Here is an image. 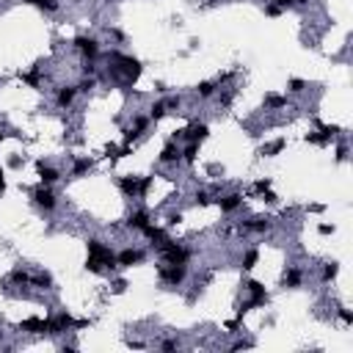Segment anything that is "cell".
<instances>
[{"instance_id": "1", "label": "cell", "mask_w": 353, "mask_h": 353, "mask_svg": "<svg viewBox=\"0 0 353 353\" xmlns=\"http://www.w3.org/2000/svg\"><path fill=\"white\" fill-rule=\"evenodd\" d=\"M86 249H88L86 270H91V273H105V270L119 268V265H116V254H113V249H110V246H105L102 240L88 238Z\"/></svg>"}, {"instance_id": "2", "label": "cell", "mask_w": 353, "mask_h": 353, "mask_svg": "<svg viewBox=\"0 0 353 353\" xmlns=\"http://www.w3.org/2000/svg\"><path fill=\"white\" fill-rule=\"evenodd\" d=\"M108 61H113V64H116L113 69H119V72L125 75L127 83H135V80L141 78V72H144V67H141L138 58H133V55H122L119 50H110V52H108Z\"/></svg>"}, {"instance_id": "3", "label": "cell", "mask_w": 353, "mask_h": 353, "mask_svg": "<svg viewBox=\"0 0 353 353\" xmlns=\"http://www.w3.org/2000/svg\"><path fill=\"white\" fill-rule=\"evenodd\" d=\"M157 276H160L163 284L168 287H180L188 279V265H157Z\"/></svg>"}, {"instance_id": "4", "label": "cell", "mask_w": 353, "mask_h": 353, "mask_svg": "<svg viewBox=\"0 0 353 353\" xmlns=\"http://www.w3.org/2000/svg\"><path fill=\"white\" fill-rule=\"evenodd\" d=\"M31 196H33V204L47 210V213H52V210L58 207V196L50 191V185H42V182H39V185L31 191Z\"/></svg>"}, {"instance_id": "5", "label": "cell", "mask_w": 353, "mask_h": 353, "mask_svg": "<svg viewBox=\"0 0 353 353\" xmlns=\"http://www.w3.org/2000/svg\"><path fill=\"white\" fill-rule=\"evenodd\" d=\"M160 254H163V260H166L168 265H188V260H191V251L182 249L180 243H174V240H168V243L163 246Z\"/></svg>"}, {"instance_id": "6", "label": "cell", "mask_w": 353, "mask_h": 353, "mask_svg": "<svg viewBox=\"0 0 353 353\" xmlns=\"http://www.w3.org/2000/svg\"><path fill=\"white\" fill-rule=\"evenodd\" d=\"M75 47L86 55V61H97L99 52H102L99 42H97V39H91V36H75Z\"/></svg>"}, {"instance_id": "7", "label": "cell", "mask_w": 353, "mask_h": 353, "mask_svg": "<svg viewBox=\"0 0 353 353\" xmlns=\"http://www.w3.org/2000/svg\"><path fill=\"white\" fill-rule=\"evenodd\" d=\"M207 135H210V127L204 125V122H193V125L182 127V138L191 141V144H202Z\"/></svg>"}, {"instance_id": "8", "label": "cell", "mask_w": 353, "mask_h": 353, "mask_svg": "<svg viewBox=\"0 0 353 353\" xmlns=\"http://www.w3.org/2000/svg\"><path fill=\"white\" fill-rule=\"evenodd\" d=\"M144 257H146V251H141V249H125L116 254V265L119 268H133V265L144 262Z\"/></svg>"}, {"instance_id": "9", "label": "cell", "mask_w": 353, "mask_h": 353, "mask_svg": "<svg viewBox=\"0 0 353 353\" xmlns=\"http://www.w3.org/2000/svg\"><path fill=\"white\" fill-rule=\"evenodd\" d=\"M119 191L130 199H138L141 196V177H133V174L119 177Z\"/></svg>"}, {"instance_id": "10", "label": "cell", "mask_w": 353, "mask_h": 353, "mask_svg": "<svg viewBox=\"0 0 353 353\" xmlns=\"http://www.w3.org/2000/svg\"><path fill=\"white\" fill-rule=\"evenodd\" d=\"M157 160H160L163 166H171V163H180L182 160V149L177 146V141H168V144L163 146L160 155H157Z\"/></svg>"}, {"instance_id": "11", "label": "cell", "mask_w": 353, "mask_h": 353, "mask_svg": "<svg viewBox=\"0 0 353 353\" xmlns=\"http://www.w3.org/2000/svg\"><path fill=\"white\" fill-rule=\"evenodd\" d=\"M36 174H39V182H42V185H52V182L61 180V171H58L55 166H47L44 160L36 163Z\"/></svg>"}, {"instance_id": "12", "label": "cell", "mask_w": 353, "mask_h": 353, "mask_svg": "<svg viewBox=\"0 0 353 353\" xmlns=\"http://www.w3.org/2000/svg\"><path fill=\"white\" fill-rule=\"evenodd\" d=\"M246 290L251 292V301L257 304V307H262V304H268V290H265V284L262 281H257V279H249L246 281Z\"/></svg>"}, {"instance_id": "13", "label": "cell", "mask_w": 353, "mask_h": 353, "mask_svg": "<svg viewBox=\"0 0 353 353\" xmlns=\"http://www.w3.org/2000/svg\"><path fill=\"white\" fill-rule=\"evenodd\" d=\"M141 232H144V234H146V238H149V240H152V246H155V249H157V251H160V249H163V246H166V243H168V234H166V229H157V226H152V223H146V226H144V229H141Z\"/></svg>"}, {"instance_id": "14", "label": "cell", "mask_w": 353, "mask_h": 353, "mask_svg": "<svg viewBox=\"0 0 353 353\" xmlns=\"http://www.w3.org/2000/svg\"><path fill=\"white\" fill-rule=\"evenodd\" d=\"M78 94H80L78 86H61L55 91V105H58V108H69V105L75 102V97H78Z\"/></svg>"}, {"instance_id": "15", "label": "cell", "mask_w": 353, "mask_h": 353, "mask_svg": "<svg viewBox=\"0 0 353 353\" xmlns=\"http://www.w3.org/2000/svg\"><path fill=\"white\" fill-rule=\"evenodd\" d=\"M270 226H273V221H270L268 215H254V218L243 221V229H246V232H268Z\"/></svg>"}, {"instance_id": "16", "label": "cell", "mask_w": 353, "mask_h": 353, "mask_svg": "<svg viewBox=\"0 0 353 353\" xmlns=\"http://www.w3.org/2000/svg\"><path fill=\"white\" fill-rule=\"evenodd\" d=\"M20 331H28V334H47V317H28V320L20 323Z\"/></svg>"}, {"instance_id": "17", "label": "cell", "mask_w": 353, "mask_h": 353, "mask_svg": "<svg viewBox=\"0 0 353 353\" xmlns=\"http://www.w3.org/2000/svg\"><path fill=\"white\" fill-rule=\"evenodd\" d=\"M243 204V193H226L223 199H218V207H221V213H234V210Z\"/></svg>"}, {"instance_id": "18", "label": "cell", "mask_w": 353, "mask_h": 353, "mask_svg": "<svg viewBox=\"0 0 353 353\" xmlns=\"http://www.w3.org/2000/svg\"><path fill=\"white\" fill-rule=\"evenodd\" d=\"M301 281H304V270L301 268H287V273H284V287H290V290H296V287H301Z\"/></svg>"}, {"instance_id": "19", "label": "cell", "mask_w": 353, "mask_h": 353, "mask_svg": "<svg viewBox=\"0 0 353 353\" xmlns=\"http://www.w3.org/2000/svg\"><path fill=\"white\" fill-rule=\"evenodd\" d=\"M146 223H149V213H146V210H135L130 218H127V226H130V229H138V232L146 226Z\"/></svg>"}, {"instance_id": "20", "label": "cell", "mask_w": 353, "mask_h": 353, "mask_svg": "<svg viewBox=\"0 0 353 353\" xmlns=\"http://www.w3.org/2000/svg\"><path fill=\"white\" fill-rule=\"evenodd\" d=\"M265 108H270V110L287 108V97H281V94H265Z\"/></svg>"}, {"instance_id": "21", "label": "cell", "mask_w": 353, "mask_h": 353, "mask_svg": "<svg viewBox=\"0 0 353 353\" xmlns=\"http://www.w3.org/2000/svg\"><path fill=\"white\" fill-rule=\"evenodd\" d=\"M9 281H11V284H31V276H28L25 268H20V265H17V268L9 273Z\"/></svg>"}, {"instance_id": "22", "label": "cell", "mask_w": 353, "mask_h": 353, "mask_svg": "<svg viewBox=\"0 0 353 353\" xmlns=\"http://www.w3.org/2000/svg\"><path fill=\"white\" fill-rule=\"evenodd\" d=\"M257 262H260V251H257V249H249V251L243 254V260H240V268H243V270H251Z\"/></svg>"}, {"instance_id": "23", "label": "cell", "mask_w": 353, "mask_h": 353, "mask_svg": "<svg viewBox=\"0 0 353 353\" xmlns=\"http://www.w3.org/2000/svg\"><path fill=\"white\" fill-rule=\"evenodd\" d=\"M284 146H287V141H284V138H276L273 144L262 146V155H265V157H273V155H279V152L284 149Z\"/></svg>"}, {"instance_id": "24", "label": "cell", "mask_w": 353, "mask_h": 353, "mask_svg": "<svg viewBox=\"0 0 353 353\" xmlns=\"http://www.w3.org/2000/svg\"><path fill=\"white\" fill-rule=\"evenodd\" d=\"M196 94H199L202 99H210V97L215 94V83H213V80H202V83L196 86Z\"/></svg>"}, {"instance_id": "25", "label": "cell", "mask_w": 353, "mask_h": 353, "mask_svg": "<svg viewBox=\"0 0 353 353\" xmlns=\"http://www.w3.org/2000/svg\"><path fill=\"white\" fill-rule=\"evenodd\" d=\"M31 284L33 287H42V290H50V287H52V276L50 273H36V276H31Z\"/></svg>"}, {"instance_id": "26", "label": "cell", "mask_w": 353, "mask_h": 353, "mask_svg": "<svg viewBox=\"0 0 353 353\" xmlns=\"http://www.w3.org/2000/svg\"><path fill=\"white\" fill-rule=\"evenodd\" d=\"M91 166H94V163L88 160V157H78V160H75V166H72V177H83Z\"/></svg>"}, {"instance_id": "27", "label": "cell", "mask_w": 353, "mask_h": 353, "mask_svg": "<svg viewBox=\"0 0 353 353\" xmlns=\"http://www.w3.org/2000/svg\"><path fill=\"white\" fill-rule=\"evenodd\" d=\"M166 113H168V105H166V102H155V105L149 108V119H152V122H160Z\"/></svg>"}, {"instance_id": "28", "label": "cell", "mask_w": 353, "mask_h": 353, "mask_svg": "<svg viewBox=\"0 0 353 353\" xmlns=\"http://www.w3.org/2000/svg\"><path fill=\"white\" fill-rule=\"evenodd\" d=\"M196 155H199V144H191V141H188V146L182 149V160L191 166V163H196Z\"/></svg>"}, {"instance_id": "29", "label": "cell", "mask_w": 353, "mask_h": 353, "mask_svg": "<svg viewBox=\"0 0 353 353\" xmlns=\"http://www.w3.org/2000/svg\"><path fill=\"white\" fill-rule=\"evenodd\" d=\"M337 273H339V262H326L323 265V281L337 279Z\"/></svg>"}, {"instance_id": "30", "label": "cell", "mask_w": 353, "mask_h": 353, "mask_svg": "<svg viewBox=\"0 0 353 353\" xmlns=\"http://www.w3.org/2000/svg\"><path fill=\"white\" fill-rule=\"evenodd\" d=\"M33 3H36L42 11H47V14H55V11L61 9V3H58V0H33Z\"/></svg>"}, {"instance_id": "31", "label": "cell", "mask_w": 353, "mask_h": 353, "mask_svg": "<svg viewBox=\"0 0 353 353\" xmlns=\"http://www.w3.org/2000/svg\"><path fill=\"white\" fill-rule=\"evenodd\" d=\"M91 88H97V78H94V75H86V78H83V80H80V83H78V91L88 94V91H91Z\"/></svg>"}, {"instance_id": "32", "label": "cell", "mask_w": 353, "mask_h": 353, "mask_svg": "<svg viewBox=\"0 0 353 353\" xmlns=\"http://www.w3.org/2000/svg\"><path fill=\"white\" fill-rule=\"evenodd\" d=\"M287 88H290L292 94H301L304 88H307V80H301V78H290V83H287Z\"/></svg>"}, {"instance_id": "33", "label": "cell", "mask_w": 353, "mask_h": 353, "mask_svg": "<svg viewBox=\"0 0 353 353\" xmlns=\"http://www.w3.org/2000/svg\"><path fill=\"white\" fill-rule=\"evenodd\" d=\"M146 127H149V119H146V116H135V119H133V130L138 133V135L144 133Z\"/></svg>"}, {"instance_id": "34", "label": "cell", "mask_w": 353, "mask_h": 353, "mask_svg": "<svg viewBox=\"0 0 353 353\" xmlns=\"http://www.w3.org/2000/svg\"><path fill=\"white\" fill-rule=\"evenodd\" d=\"M193 199H196L199 207H207V204H213V196H210L207 191H196V196H193Z\"/></svg>"}, {"instance_id": "35", "label": "cell", "mask_w": 353, "mask_h": 353, "mask_svg": "<svg viewBox=\"0 0 353 353\" xmlns=\"http://www.w3.org/2000/svg\"><path fill=\"white\" fill-rule=\"evenodd\" d=\"M281 14H284V9H281V6H276L273 0L265 6V17H281Z\"/></svg>"}, {"instance_id": "36", "label": "cell", "mask_w": 353, "mask_h": 353, "mask_svg": "<svg viewBox=\"0 0 353 353\" xmlns=\"http://www.w3.org/2000/svg\"><path fill=\"white\" fill-rule=\"evenodd\" d=\"M22 80H25V83H31V86H36L39 83V67H33L28 75H22Z\"/></svg>"}, {"instance_id": "37", "label": "cell", "mask_w": 353, "mask_h": 353, "mask_svg": "<svg viewBox=\"0 0 353 353\" xmlns=\"http://www.w3.org/2000/svg\"><path fill=\"white\" fill-rule=\"evenodd\" d=\"M152 180H155V177H141V196H138V199H144L146 193H149V188H152Z\"/></svg>"}, {"instance_id": "38", "label": "cell", "mask_w": 353, "mask_h": 353, "mask_svg": "<svg viewBox=\"0 0 353 353\" xmlns=\"http://www.w3.org/2000/svg\"><path fill=\"white\" fill-rule=\"evenodd\" d=\"M22 163H25V157H20V155L9 157V168H22Z\"/></svg>"}, {"instance_id": "39", "label": "cell", "mask_w": 353, "mask_h": 353, "mask_svg": "<svg viewBox=\"0 0 353 353\" xmlns=\"http://www.w3.org/2000/svg\"><path fill=\"white\" fill-rule=\"evenodd\" d=\"M177 348H180L177 339H163V342H160V350H177Z\"/></svg>"}, {"instance_id": "40", "label": "cell", "mask_w": 353, "mask_h": 353, "mask_svg": "<svg viewBox=\"0 0 353 353\" xmlns=\"http://www.w3.org/2000/svg\"><path fill=\"white\" fill-rule=\"evenodd\" d=\"M339 317H342V320L348 323V326H350V323H353V315H350V312L345 309V307H339Z\"/></svg>"}, {"instance_id": "41", "label": "cell", "mask_w": 353, "mask_h": 353, "mask_svg": "<svg viewBox=\"0 0 353 353\" xmlns=\"http://www.w3.org/2000/svg\"><path fill=\"white\" fill-rule=\"evenodd\" d=\"M257 191H260V193H265V191H270V180H260V182H257Z\"/></svg>"}, {"instance_id": "42", "label": "cell", "mask_w": 353, "mask_h": 353, "mask_svg": "<svg viewBox=\"0 0 353 353\" xmlns=\"http://www.w3.org/2000/svg\"><path fill=\"white\" fill-rule=\"evenodd\" d=\"M166 221H168V226H177V223L182 221V213H171V215H168Z\"/></svg>"}, {"instance_id": "43", "label": "cell", "mask_w": 353, "mask_h": 353, "mask_svg": "<svg viewBox=\"0 0 353 353\" xmlns=\"http://www.w3.org/2000/svg\"><path fill=\"white\" fill-rule=\"evenodd\" d=\"M317 232H320V234H334V226H328V223H320V226H317Z\"/></svg>"}, {"instance_id": "44", "label": "cell", "mask_w": 353, "mask_h": 353, "mask_svg": "<svg viewBox=\"0 0 353 353\" xmlns=\"http://www.w3.org/2000/svg\"><path fill=\"white\" fill-rule=\"evenodd\" d=\"M108 33H110V36H113V39H116V42H125V33H122V31H116V28H110V31H108Z\"/></svg>"}, {"instance_id": "45", "label": "cell", "mask_w": 353, "mask_h": 353, "mask_svg": "<svg viewBox=\"0 0 353 353\" xmlns=\"http://www.w3.org/2000/svg\"><path fill=\"white\" fill-rule=\"evenodd\" d=\"M240 323H243L240 317H238V320H229V323H226V328H229V331H238V328H240Z\"/></svg>"}, {"instance_id": "46", "label": "cell", "mask_w": 353, "mask_h": 353, "mask_svg": "<svg viewBox=\"0 0 353 353\" xmlns=\"http://www.w3.org/2000/svg\"><path fill=\"white\" fill-rule=\"evenodd\" d=\"M83 75H94V61H86L83 64Z\"/></svg>"}, {"instance_id": "47", "label": "cell", "mask_w": 353, "mask_h": 353, "mask_svg": "<svg viewBox=\"0 0 353 353\" xmlns=\"http://www.w3.org/2000/svg\"><path fill=\"white\" fill-rule=\"evenodd\" d=\"M273 3H276V6H281V9H290V6H296L292 0H273Z\"/></svg>"}, {"instance_id": "48", "label": "cell", "mask_w": 353, "mask_h": 353, "mask_svg": "<svg viewBox=\"0 0 353 353\" xmlns=\"http://www.w3.org/2000/svg\"><path fill=\"white\" fill-rule=\"evenodd\" d=\"M345 157H348V149H345V146H339V149H337V160H345Z\"/></svg>"}, {"instance_id": "49", "label": "cell", "mask_w": 353, "mask_h": 353, "mask_svg": "<svg viewBox=\"0 0 353 353\" xmlns=\"http://www.w3.org/2000/svg\"><path fill=\"white\" fill-rule=\"evenodd\" d=\"M243 348H251V342H234L232 350H243Z\"/></svg>"}, {"instance_id": "50", "label": "cell", "mask_w": 353, "mask_h": 353, "mask_svg": "<svg viewBox=\"0 0 353 353\" xmlns=\"http://www.w3.org/2000/svg\"><path fill=\"white\" fill-rule=\"evenodd\" d=\"M6 193V177H3V171H0V196Z\"/></svg>"}, {"instance_id": "51", "label": "cell", "mask_w": 353, "mask_h": 353, "mask_svg": "<svg viewBox=\"0 0 353 353\" xmlns=\"http://www.w3.org/2000/svg\"><path fill=\"white\" fill-rule=\"evenodd\" d=\"M166 105H168V108H180V97H174V99H168V102H166Z\"/></svg>"}, {"instance_id": "52", "label": "cell", "mask_w": 353, "mask_h": 353, "mask_svg": "<svg viewBox=\"0 0 353 353\" xmlns=\"http://www.w3.org/2000/svg\"><path fill=\"white\" fill-rule=\"evenodd\" d=\"M292 3H296V6H307L309 0H292Z\"/></svg>"}, {"instance_id": "53", "label": "cell", "mask_w": 353, "mask_h": 353, "mask_svg": "<svg viewBox=\"0 0 353 353\" xmlns=\"http://www.w3.org/2000/svg\"><path fill=\"white\" fill-rule=\"evenodd\" d=\"M3 141H6V133H3V130H0V144H3Z\"/></svg>"}, {"instance_id": "54", "label": "cell", "mask_w": 353, "mask_h": 353, "mask_svg": "<svg viewBox=\"0 0 353 353\" xmlns=\"http://www.w3.org/2000/svg\"><path fill=\"white\" fill-rule=\"evenodd\" d=\"M22 3H33V0H22Z\"/></svg>"}, {"instance_id": "55", "label": "cell", "mask_w": 353, "mask_h": 353, "mask_svg": "<svg viewBox=\"0 0 353 353\" xmlns=\"http://www.w3.org/2000/svg\"><path fill=\"white\" fill-rule=\"evenodd\" d=\"M75 3H83V0H75Z\"/></svg>"}]
</instances>
